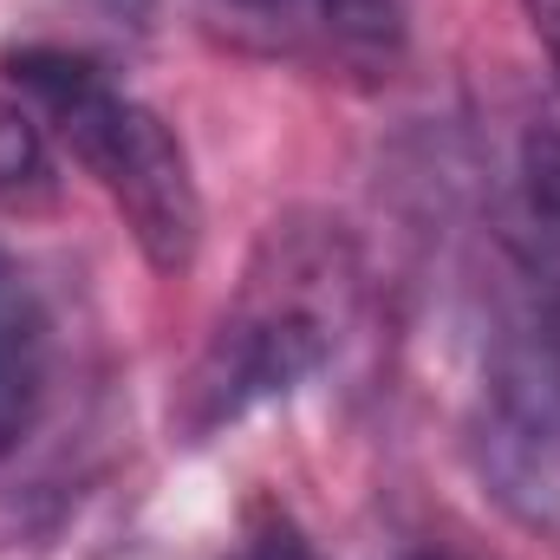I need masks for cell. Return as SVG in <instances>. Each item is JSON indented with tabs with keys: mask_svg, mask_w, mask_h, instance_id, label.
Masks as SVG:
<instances>
[{
	"mask_svg": "<svg viewBox=\"0 0 560 560\" xmlns=\"http://www.w3.org/2000/svg\"><path fill=\"white\" fill-rule=\"evenodd\" d=\"M39 163H46V156H39V131H33V118H20V112L0 105V189L33 183Z\"/></svg>",
	"mask_w": 560,
	"mask_h": 560,
	"instance_id": "obj_8",
	"label": "cell"
},
{
	"mask_svg": "<svg viewBox=\"0 0 560 560\" xmlns=\"http://www.w3.org/2000/svg\"><path fill=\"white\" fill-rule=\"evenodd\" d=\"M26 418H33V365L13 339H0V450L20 436Z\"/></svg>",
	"mask_w": 560,
	"mask_h": 560,
	"instance_id": "obj_6",
	"label": "cell"
},
{
	"mask_svg": "<svg viewBox=\"0 0 560 560\" xmlns=\"http://www.w3.org/2000/svg\"><path fill=\"white\" fill-rule=\"evenodd\" d=\"M235 560H319V555L306 548V535H293L287 522H275V528H261V535H255Z\"/></svg>",
	"mask_w": 560,
	"mask_h": 560,
	"instance_id": "obj_9",
	"label": "cell"
},
{
	"mask_svg": "<svg viewBox=\"0 0 560 560\" xmlns=\"http://www.w3.org/2000/svg\"><path fill=\"white\" fill-rule=\"evenodd\" d=\"M522 222L528 248H560V131L522 138Z\"/></svg>",
	"mask_w": 560,
	"mask_h": 560,
	"instance_id": "obj_5",
	"label": "cell"
},
{
	"mask_svg": "<svg viewBox=\"0 0 560 560\" xmlns=\"http://www.w3.org/2000/svg\"><path fill=\"white\" fill-rule=\"evenodd\" d=\"M528 268H535V313L528 319H535V332L560 372V248H528Z\"/></svg>",
	"mask_w": 560,
	"mask_h": 560,
	"instance_id": "obj_7",
	"label": "cell"
},
{
	"mask_svg": "<svg viewBox=\"0 0 560 560\" xmlns=\"http://www.w3.org/2000/svg\"><path fill=\"white\" fill-rule=\"evenodd\" d=\"M98 7H105V13H125V20H143L150 0H98Z\"/></svg>",
	"mask_w": 560,
	"mask_h": 560,
	"instance_id": "obj_11",
	"label": "cell"
},
{
	"mask_svg": "<svg viewBox=\"0 0 560 560\" xmlns=\"http://www.w3.org/2000/svg\"><path fill=\"white\" fill-rule=\"evenodd\" d=\"M352 313V261L332 229H275L261 261L248 268L242 300L215 326L209 352L183 385V430L202 443L209 430L248 418L255 405L306 385Z\"/></svg>",
	"mask_w": 560,
	"mask_h": 560,
	"instance_id": "obj_1",
	"label": "cell"
},
{
	"mask_svg": "<svg viewBox=\"0 0 560 560\" xmlns=\"http://www.w3.org/2000/svg\"><path fill=\"white\" fill-rule=\"evenodd\" d=\"M411 560H450V555H411Z\"/></svg>",
	"mask_w": 560,
	"mask_h": 560,
	"instance_id": "obj_12",
	"label": "cell"
},
{
	"mask_svg": "<svg viewBox=\"0 0 560 560\" xmlns=\"http://www.w3.org/2000/svg\"><path fill=\"white\" fill-rule=\"evenodd\" d=\"M196 20L235 52L287 59L326 79H392L405 59L398 0H196Z\"/></svg>",
	"mask_w": 560,
	"mask_h": 560,
	"instance_id": "obj_4",
	"label": "cell"
},
{
	"mask_svg": "<svg viewBox=\"0 0 560 560\" xmlns=\"http://www.w3.org/2000/svg\"><path fill=\"white\" fill-rule=\"evenodd\" d=\"M522 7H528V26H535V39L548 52V72L560 85V0H522Z\"/></svg>",
	"mask_w": 560,
	"mask_h": 560,
	"instance_id": "obj_10",
	"label": "cell"
},
{
	"mask_svg": "<svg viewBox=\"0 0 560 560\" xmlns=\"http://www.w3.org/2000/svg\"><path fill=\"white\" fill-rule=\"evenodd\" d=\"M7 72L59 125L72 156L98 176V189L125 215L143 261L156 275H183L196 261V248H202V196H196L189 156L170 138V125L150 105H138L131 92H118L79 52L26 46V52L7 59Z\"/></svg>",
	"mask_w": 560,
	"mask_h": 560,
	"instance_id": "obj_2",
	"label": "cell"
},
{
	"mask_svg": "<svg viewBox=\"0 0 560 560\" xmlns=\"http://www.w3.org/2000/svg\"><path fill=\"white\" fill-rule=\"evenodd\" d=\"M476 469L515 522L560 535V372L535 319L489 365L476 411Z\"/></svg>",
	"mask_w": 560,
	"mask_h": 560,
	"instance_id": "obj_3",
	"label": "cell"
}]
</instances>
